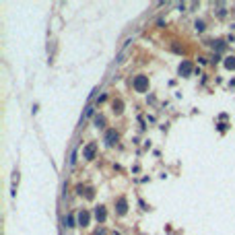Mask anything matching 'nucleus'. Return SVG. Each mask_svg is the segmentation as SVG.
<instances>
[{"mask_svg":"<svg viewBox=\"0 0 235 235\" xmlns=\"http://www.w3.org/2000/svg\"><path fill=\"white\" fill-rule=\"evenodd\" d=\"M132 87H134V91H138V93H145V91L149 89V76L138 74L134 81H132Z\"/></svg>","mask_w":235,"mask_h":235,"instance_id":"obj_1","label":"nucleus"},{"mask_svg":"<svg viewBox=\"0 0 235 235\" xmlns=\"http://www.w3.org/2000/svg\"><path fill=\"white\" fill-rule=\"evenodd\" d=\"M95 151H97V145L95 142H89V145L85 146V151H83V157L85 159H93V157H95Z\"/></svg>","mask_w":235,"mask_h":235,"instance_id":"obj_2","label":"nucleus"},{"mask_svg":"<svg viewBox=\"0 0 235 235\" xmlns=\"http://www.w3.org/2000/svg\"><path fill=\"white\" fill-rule=\"evenodd\" d=\"M76 219H78V225H83V227H87L89 225V219H91V214H89V210H81V213L76 214Z\"/></svg>","mask_w":235,"mask_h":235,"instance_id":"obj_3","label":"nucleus"},{"mask_svg":"<svg viewBox=\"0 0 235 235\" xmlns=\"http://www.w3.org/2000/svg\"><path fill=\"white\" fill-rule=\"evenodd\" d=\"M116 142H118V132L116 130H107V132H105V145H116Z\"/></svg>","mask_w":235,"mask_h":235,"instance_id":"obj_4","label":"nucleus"},{"mask_svg":"<svg viewBox=\"0 0 235 235\" xmlns=\"http://www.w3.org/2000/svg\"><path fill=\"white\" fill-rule=\"evenodd\" d=\"M95 219H97L99 223H103L105 219H107V213H105L103 206H97V208H95Z\"/></svg>","mask_w":235,"mask_h":235,"instance_id":"obj_5","label":"nucleus"},{"mask_svg":"<svg viewBox=\"0 0 235 235\" xmlns=\"http://www.w3.org/2000/svg\"><path fill=\"white\" fill-rule=\"evenodd\" d=\"M190 72H192V64L190 62H181L180 64V74L181 76H190Z\"/></svg>","mask_w":235,"mask_h":235,"instance_id":"obj_6","label":"nucleus"},{"mask_svg":"<svg viewBox=\"0 0 235 235\" xmlns=\"http://www.w3.org/2000/svg\"><path fill=\"white\" fill-rule=\"evenodd\" d=\"M126 210H128V202H126V198H120L118 200V214H126Z\"/></svg>","mask_w":235,"mask_h":235,"instance_id":"obj_7","label":"nucleus"},{"mask_svg":"<svg viewBox=\"0 0 235 235\" xmlns=\"http://www.w3.org/2000/svg\"><path fill=\"white\" fill-rule=\"evenodd\" d=\"M225 66H227L229 70H235V58H233V56L225 58Z\"/></svg>","mask_w":235,"mask_h":235,"instance_id":"obj_8","label":"nucleus"},{"mask_svg":"<svg viewBox=\"0 0 235 235\" xmlns=\"http://www.w3.org/2000/svg\"><path fill=\"white\" fill-rule=\"evenodd\" d=\"M95 126L97 128H103L105 126V118L103 116H95Z\"/></svg>","mask_w":235,"mask_h":235,"instance_id":"obj_9","label":"nucleus"},{"mask_svg":"<svg viewBox=\"0 0 235 235\" xmlns=\"http://www.w3.org/2000/svg\"><path fill=\"white\" fill-rule=\"evenodd\" d=\"M66 227H74V217H72V214H68V219H66Z\"/></svg>","mask_w":235,"mask_h":235,"instance_id":"obj_10","label":"nucleus"},{"mask_svg":"<svg viewBox=\"0 0 235 235\" xmlns=\"http://www.w3.org/2000/svg\"><path fill=\"white\" fill-rule=\"evenodd\" d=\"M194 27H196V31H204V21H196Z\"/></svg>","mask_w":235,"mask_h":235,"instance_id":"obj_11","label":"nucleus"},{"mask_svg":"<svg viewBox=\"0 0 235 235\" xmlns=\"http://www.w3.org/2000/svg\"><path fill=\"white\" fill-rule=\"evenodd\" d=\"M89 116H93V107H91V105H87V111H85L83 118H89Z\"/></svg>","mask_w":235,"mask_h":235,"instance_id":"obj_12","label":"nucleus"},{"mask_svg":"<svg viewBox=\"0 0 235 235\" xmlns=\"http://www.w3.org/2000/svg\"><path fill=\"white\" fill-rule=\"evenodd\" d=\"M95 235H105V229H97V231H95Z\"/></svg>","mask_w":235,"mask_h":235,"instance_id":"obj_13","label":"nucleus"}]
</instances>
